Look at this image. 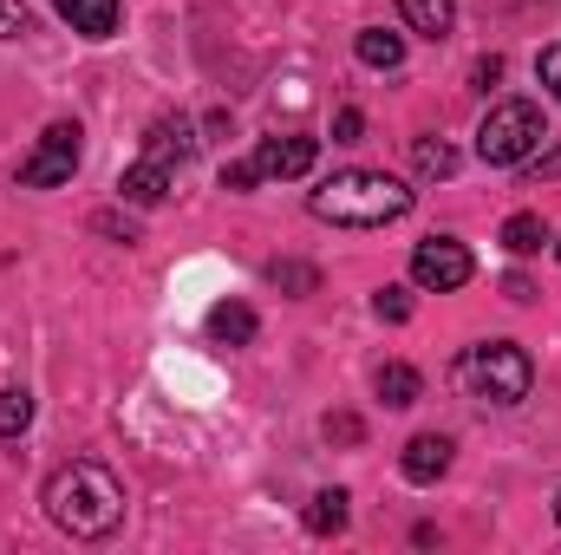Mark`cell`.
Listing matches in <instances>:
<instances>
[{"instance_id": "1", "label": "cell", "mask_w": 561, "mask_h": 555, "mask_svg": "<svg viewBox=\"0 0 561 555\" xmlns=\"http://www.w3.org/2000/svg\"><path fill=\"white\" fill-rule=\"evenodd\" d=\"M39 503H46V517H53L66 536H79V543H105V536L125 523V484H118L105 464H92V457L59 464V471L46 477Z\"/></svg>"}, {"instance_id": "2", "label": "cell", "mask_w": 561, "mask_h": 555, "mask_svg": "<svg viewBox=\"0 0 561 555\" xmlns=\"http://www.w3.org/2000/svg\"><path fill=\"white\" fill-rule=\"evenodd\" d=\"M307 209L320 223H340V229H386L412 209V183H399L386 170H340L307 196Z\"/></svg>"}, {"instance_id": "3", "label": "cell", "mask_w": 561, "mask_h": 555, "mask_svg": "<svg viewBox=\"0 0 561 555\" xmlns=\"http://www.w3.org/2000/svg\"><path fill=\"white\" fill-rule=\"evenodd\" d=\"M457 380H463V393L483 399V406H523L536 366H529V353H523L516 340H477V347H463Z\"/></svg>"}, {"instance_id": "4", "label": "cell", "mask_w": 561, "mask_h": 555, "mask_svg": "<svg viewBox=\"0 0 561 555\" xmlns=\"http://www.w3.org/2000/svg\"><path fill=\"white\" fill-rule=\"evenodd\" d=\"M542 138H549V132H542V112H536L529 99H503V105H490L483 125H477V157L496 163V170H510V163H529Z\"/></svg>"}, {"instance_id": "5", "label": "cell", "mask_w": 561, "mask_h": 555, "mask_svg": "<svg viewBox=\"0 0 561 555\" xmlns=\"http://www.w3.org/2000/svg\"><path fill=\"white\" fill-rule=\"evenodd\" d=\"M72 170H79V125L59 118L20 157V190H59V183H72Z\"/></svg>"}, {"instance_id": "6", "label": "cell", "mask_w": 561, "mask_h": 555, "mask_svg": "<svg viewBox=\"0 0 561 555\" xmlns=\"http://www.w3.org/2000/svg\"><path fill=\"white\" fill-rule=\"evenodd\" d=\"M470 275H477V262H470V249H463L457 236H424L419 249H412V281H419V287L450 294V287H463Z\"/></svg>"}, {"instance_id": "7", "label": "cell", "mask_w": 561, "mask_h": 555, "mask_svg": "<svg viewBox=\"0 0 561 555\" xmlns=\"http://www.w3.org/2000/svg\"><path fill=\"white\" fill-rule=\"evenodd\" d=\"M313 163H320V144L307 138V132L262 138V150H255V170H262V183H268V177H307Z\"/></svg>"}, {"instance_id": "8", "label": "cell", "mask_w": 561, "mask_h": 555, "mask_svg": "<svg viewBox=\"0 0 561 555\" xmlns=\"http://www.w3.org/2000/svg\"><path fill=\"white\" fill-rule=\"evenodd\" d=\"M170 183H176V170H170V163H157V157H138V163L118 177V196H125V203H138V209H157V203L170 196Z\"/></svg>"}, {"instance_id": "9", "label": "cell", "mask_w": 561, "mask_h": 555, "mask_svg": "<svg viewBox=\"0 0 561 555\" xmlns=\"http://www.w3.org/2000/svg\"><path fill=\"white\" fill-rule=\"evenodd\" d=\"M399 464H405V477H412V484H437V477L450 471V438H444V431H419V438L405 444V457H399Z\"/></svg>"}, {"instance_id": "10", "label": "cell", "mask_w": 561, "mask_h": 555, "mask_svg": "<svg viewBox=\"0 0 561 555\" xmlns=\"http://www.w3.org/2000/svg\"><path fill=\"white\" fill-rule=\"evenodd\" d=\"M59 7V20L72 26V33H85V39H112L118 33V0H53Z\"/></svg>"}, {"instance_id": "11", "label": "cell", "mask_w": 561, "mask_h": 555, "mask_svg": "<svg viewBox=\"0 0 561 555\" xmlns=\"http://www.w3.org/2000/svg\"><path fill=\"white\" fill-rule=\"evenodd\" d=\"M353 53H359V66H373V72H399V66H405V39L386 33V26H359Z\"/></svg>"}, {"instance_id": "12", "label": "cell", "mask_w": 561, "mask_h": 555, "mask_svg": "<svg viewBox=\"0 0 561 555\" xmlns=\"http://www.w3.org/2000/svg\"><path fill=\"white\" fill-rule=\"evenodd\" d=\"M190 125H183V118H157V125H150V132H144V157H157V163H170V170H176V163H183V157H190Z\"/></svg>"}, {"instance_id": "13", "label": "cell", "mask_w": 561, "mask_h": 555, "mask_svg": "<svg viewBox=\"0 0 561 555\" xmlns=\"http://www.w3.org/2000/svg\"><path fill=\"white\" fill-rule=\"evenodd\" d=\"M399 13H405V26L424 33V39H444L457 26V0H399Z\"/></svg>"}, {"instance_id": "14", "label": "cell", "mask_w": 561, "mask_h": 555, "mask_svg": "<svg viewBox=\"0 0 561 555\" xmlns=\"http://www.w3.org/2000/svg\"><path fill=\"white\" fill-rule=\"evenodd\" d=\"M209 340H222V347H249V340H255V314H249L242 301L209 307Z\"/></svg>"}, {"instance_id": "15", "label": "cell", "mask_w": 561, "mask_h": 555, "mask_svg": "<svg viewBox=\"0 0 561 555\" xmlns=\"http://www.w3.org/2000/svg\"><path fill=\"white\" fill-rule=\"evenodd\" d=\"M373 386H379V399H386L392 412L419 406V393H424V380L412 373V366H399V360H392V366H379V380H373Z\"/></svg>"}, {"instance_id": "16", "label": "cell", "mask_w": 561, "mask_h": 555, "mask_svg": "<svg viewBox=\"0 0 561 555\" xmlns=\"http://www.w3.org/2000/svg\"><path fill=\"white\" fill-rule=\"evenodd\" d=\"M542 242H549V223H542V216L523 209V216L503 223V249H510V256H542Z\"/></svg>"}, {"instance_id": "17", "label": "cell", "mask_w": 561, "mask_h": 555, "mask_svg": "<svg viewBox=\"0 0 561 555\" xmlns=\"http://www.w3.org/2000/svg\"><path fill=\"white\" fill-rule=\"evenodd\" d=\"M307 530H313V536H340V530H346V490H320V497L307 503Z\"/></svg>"}, {"instance_id": "18", "label": "cell", "mask_w": 561, "mask_h": 555, "mask_svg": "<svg viewBox=\"0 0 561 555\" xmlns=\"http://www.w3.org/2000/svg\"><path fill=\"white\" fill-rule=\"evenodd\" d=\"M26 424H33V393L26 386H7L0 393V438H20Z\"/></svg>"}, {"instance_id": "19", "label": "cell", "mask_w": 561, "mask_h": 555, "mask_svg": "<svg viewBox=\"0 0 561 555\" xmlns=\"http://www.w3.org/2000/svg\"><path fill=\"white\" fill-rule=\"evenodd\" d=\"M412 163H419V177H450L457 170V150L444 138H419L412 144Z\"/></svg>"}, {"instance_id": "20", "label": "cell", "mask_w": 561, "mask_h": 555, "mask_svg": "<svg viewBox=\"0 0 561 555\" xmlns=\"http://www.w3.org/2000/svg\"><path fill=\"white\" fill-rule=\"evenodd\" d=\"M268 281H275V287H294V294H313V269H307V262H275Z\"/></svg>"}, {"instance_id": "21", "label": "cell", "mask_w": 561, "mask_h": 555, "mask_svg": "<svg viewBox=\"0 0 561 555\" xmlns=\"http://www.w3.org/2000/svg\"><path fill=\"white\" fill-rule=\"evenodd\" d=\"M373 307H379V320H412V294L405 287H379Z\"/></svg>"}, {"instance_id": "22", "label": "cell", "mask_w": 561, "mask_h": 555, "mask_svg": "<svg viewBox=\"0 0 561 555\" xmlns=\"http://www.w3.org/2000/svg\"><path fill=\"white\" fill-rule=\"evenodd\" d=\"M33 33V13L20 0H0V39H26Z\"/></svg>"}, {"instance_id": "23", "label": "cell", "mask_w": 561, "mask_h": 555, "mask_svg": "<svg viewBox=\"0 0 561 555\" xmlns=\"http://www.w3.org/2000/svg\"><path fill=\"white\" fill-rule=\"evenodd\" d=\"M536 79L556 92V105H561V46H542V53H536Z\"/></svg>"}, {"instance_id": "24", "label": "cell", "mask_w": 561, "mask_h": 555, "mask_svg": "<svg viewBox=\"0 0 561 555\" xmlns=\"http://www.w3.org/2000/svg\"><path fill=\"white\" fill-rule=\"evenodd\" d=\"M255 183H262L255 157H242V163H222V190H255Z\"/></svg>"}, {"instance_id": "25", "label": "cell", "mask_w": 561, "mask_h": 555, "mask_svg": "<svg viewBox=\"0 0 561 555\" xmlns=\"http://www.w3.org/2000/svg\"><path fill=\"white\" fill-rule=\"evenodd\" d=\"M359 132H366V118H359V112H340V125H333V144H353Z\"/></svg>"}, {"instance_id": "26", "label": "cell", "mask_w": 561, "mask_h": 555, "mask_svg": "<svg viewBox=\"0 0 561 555\" xmlns=\"http://www.w3.org/2000/svg\"><path fill=\"white\" fill-rule=\"evenodd\" d=\"M327 438H340V444H359V418H327Z\"/></svg>"}, {"instance_id": "27", "label": "cell", "mask_w": 561, "mask_h": 555, "mask_svg": "<svg viewBox=\"0 0 561 555\" xmlns=\"http://www.w3.org/2000/svg\"><path fill=\"white\" fill-rule=\"evenodd\" d=\"M496 79H503V59H496V53H490V59H483V66H477V86H483V92H490V86H496Z\"/></svg>"}, {"instance_id": "28", "label": "cell", "mask_w": 561, "mask_h": 555, "mask_svg": "<svg viewBox=\"0 0 561 555\" xmlns=\"http://www.w3.org/2000/svg\"><path fill=\"white\" fill-rule=\"evenodd\" d=\"M556 523H561V497H556Z\"/></svg>"}]
</instances>
